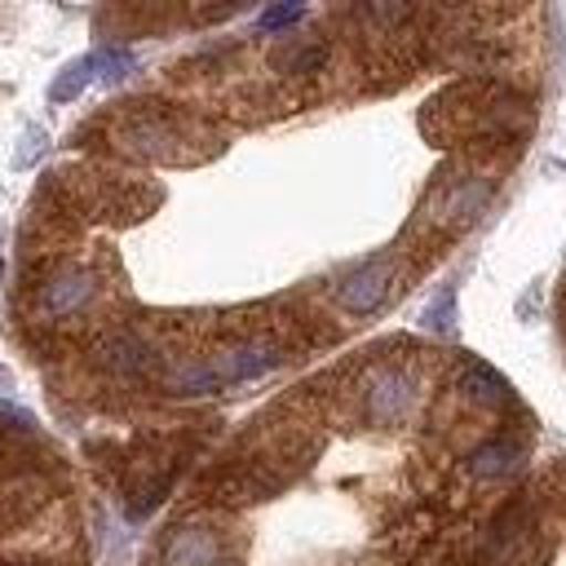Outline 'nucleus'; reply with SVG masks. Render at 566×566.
I'll list each match as a JSON object with an SVG mask.
<instances>
[{
    "instance_id": "7",
    "label": "nucleus",
    "mask_w": 566,
    "mask_h": 566,
    "mask_svg": "<svg viewBox=\"0 0 566 566\" xmlns=\"http://www.w3.org/2000/svg\"><path fill=\"white\" fill-rule=\"evenodd\" d=\"M97 363H102L106 371H115V376H150L159 358H155V349H150L146 336H137V332H115V336H106V340L97 345Z\"/></svg>"
},
{
    "instance_id": "11",
    "label": "nucleus",
    "mask_w": 566,
    "mask_h": 566,
    "mask_svg": "<svg viewBox=\"0 0 566 566\" xmlns=\"http://www.w3.org/2000/svg\"><path fill=\"white\" fill-rule=\"evenodd\" d=\"M159 380H164L168 394H212V389H221L208 363H177V367H168Z\"/></svg>"
},
{
    "instance_id": "16",
    "label": "nucleus",
    "mask_w": 566,
    "mask_h": 566,
    "mask_svg": "<svg viewBox=\"0 0 566 566\" xmlns=\"http://www.w3.org/2000/svg\"><path fill=\"white\" fill-rule=\"evenodd\" d=\"M0 420L13 424V429H35V416L27 407H18V402H4V398H0Z\"/></svg>"
},
{
    "instance_id": "6",
    "label": "nucleus",
    "mask_w": 566,
    "mask_h": 566,
    "mask_svg": "<svg viewBox=\"0 0 566 566\" xmlns=\"http://www.w3.org/2000/svg\"><path fill=\"white\" fill-rule=\"evenodd\" d=\"M491 181L486 177H451L438 195H433V212L429 217H438L442 226H469L482 208H486V199H491Z\"/></svg>"
},
{
    "instance_id": "10",
    "label": "nucleus",
    "mask_w": 566,
    "mask_h": 566,
    "mask_svg": "<svg viewBox=\"0 0 566 566\" xmlns=\"http://www.w3.org/2000/svg\"><path fill=\"white\" fill-rule=\"evenodd\" d=\"M323 57H327V49H323V40H287L279 53H274V71H287V75H310V71H318L323 66Z\"/></svg>"
},
{
    "instance_id": "12",
    "label": "nucleus",
    "mask_w": 566,
    "mask_h": 566,
    "mask_svg": "<svg viewBox=\"0 0 566 566\" xmlns=\"http://www.w3.org/2000/svg\"><path fill=\"white\" fill-rule=\"evenodd\" d=\"M88 62H93V75L97 80H124L137 66L133 49H124V44H102V49L88 53Z\"/></svg>"
},
{
    "instance_id": "14",
    "label": "nucleus",
    "mask_w": 566,
    "mask_h": 566,
    "mask_svg": "<svg viewBox=\"0 0 566 566\" xmlns=\"http://www.w3.org/2000/svg\"><path fill=\"white\" fill-rule=\"evenodd\" d=\"M424 327H433V332H451L455 327V292L451 287H442L433 301H429V310H424Z\"/></svg>"
},
{
    "instance_id": "13",
    "label": "nucleus",
    "mask_w": 566,
    "mask_h": 566,
    "mask_svg": "<svg viewBox=\"0 0 566 566\" xmlns=\"http://www.w3.org/2000/svg\"><path fill=\"white\" fill-rule=\"evenodd\" d=\"M93 80H97V75H93V62H88V57H80V62H71V66H66V71L53 80L49 97H53V102H71V97H80V93H84Z\"/></svg>"
},
{
    "instance_id": "15",
    "label": "nucleus",
    "mask_w": 566,
    "mask_h": 566,
    "mask_svg": "<svg viewBox=\"0 0 566 566\" xmlns=\"http://www.w3.org/2000/svg\"><path fill=\"white\" fill-rule=\"evenodd\" d=\"M301 18H305L301 4H274V9H265V13L256 18V27H261V31H279V27H292V22H301Z\"/></svg>"
},
{
    "instance_id": "4",
    "label": "nucleus",
    "mask_w": 566,
    "mask_h": 566,
    "mask_svg": "<svg viewBox=\"0 0 566 566\" xmlns=\"http://www.w3.org/2000/svg\"><path fill=\"white\" fill-rule=\"evenodd\" d=\"M97 296V279H93V270H84V265H57V270H49L44 274V283H40V310L49 314V318H66V314H80L88 301Z\"/></svg>"
},
{
    "instance_id": "1",
    "label": "nucleus",
    "mask_w": 566,
    "mask_h": 566,
    "mask_svg": "<svg viewBox=\"0 0 566 566\" xmlns=\"http://www.w3.org/2000/svg\"><path fill=\"white\" fill-rule=\"evenodd\" d=\"M358 407L367 424H398L416 407V380L411 371L394 363H371L358 380Z\"/></svg>"
},
{
    "instance_id": "5",
    "label": "nucleus",
    "mask_w": 566,
    "mask_h": 566,
    "mask_svg": "<svg viewBox=\"0 0 566 566\" xmlns=\"http://www.w3.org/2000/svg\"><path fill=\"white\" fill-rule=\"evenodd\" d=\"M159 566H226V544L212 526L186 522V526L168 531V539L159 548Z\"/></svg>"
},
{
    "instance_id": "8",
    "label": "nucleus",
    "mask_w": 566,
    "mask_h": 566,
    "mask_svg": "<svg viewBox=\"0 0 566 566\" xmlns=\"http://www.w3.org/2000/svg\"><path fill=\"white\" fill-rule=\"evenodd\" d=\"M522 455H526L522 442H513V438H491V442H482L478 451H469V473L482 478V482H495V478L517 473Z\"/></svg>"
},
{
    "instance_id": "2",
    "label": "nucleus",
    "mask_w": 566,
    "mask_h": 566,
    "mask_svg": "<svg viewBox=\"0 0 566 566\" xmlns=\"http://www.w3.org/2000/svg\"><path fill=\"white\" fill-rule=\"evenodd\" d=\"M394 252H376L367 256L363 265H354L349 274H340L336 283V305L349 310V314H371L385 296H389V283H394Z\"/></svg>"
},
{
    "instance_id": "9",
    "label": "nucleus",
    "mask_w": 566,
    "mask_h": 566,
    "mask_svg": "<svg viewBox=\"0 0 566 566\" xmlns=\"http://www.w3.org/2000/svg\"><path fill=\"white\" fill-rule=\"evenodd\" d=\"M460 394H464L469 402H478V407H504V402H513L509 380L495 376V371L482 367V363H473V367L460 371Z\"/></svg>"
},
{
    "instance_id": "3",
    "label": "nucleus",
    "mask_w": 566,
    "mask_h": 566,
    "mask_svg": "<svg viewBox=\"0 0 566 566\" xmlns=\"http://www.w3.org/2000/svg\"><path fill=\"white\" fill-rule=\"evenodd\" d=\"M279 363H283V349H279L274 340H256V336H248V340H230V345H221V349L208 358V367H212L217 385L256 380V376L274 371Z\"/></svg>"
}]
</instances>
